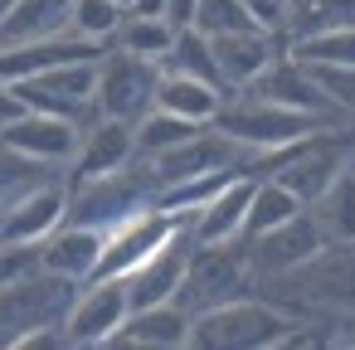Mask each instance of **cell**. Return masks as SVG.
Wrapping results in <instances>:
<instances>
[{
  "label": "cell",
  "instance_id": "9c48e42d",
  "mask_svg": "<svg viewBox=\"0 0 355 350\" xmlns=\"http://www.w3.org/2000/svg\"><path fill=\"white\" fill-rule=\"evenodd\" d=\"M64 209H69V185H59V180H35V185H25L15 200L0 204V243H25V248H35L40 238H49V234L64 224Z\"/></svg>",
  "mask_w": 355,
  "mask_h": 350
},
{
  "label": "cell",
  "instance_id": "2e32d148",
  "mask_svg": "<svg viewBox=\"0 0 355 350\" xmlns=\"http://www.w3.org/2000/svg\"><path fill=\"white\" fill-rule=\"evenodd\" d=\"M243 93L268 98V103L292 107V112H311V117H321V122H345V112H336V107L326 103V93L316 88V78L306 73V64H297L292 54H277Z\"/></svg>",
  "mask_w": 355,
  "mask_h": 350
},
{
  "label": "cell",
  "instance_id": "30bf717a",
  "mask_svg": "<svg viewBox=\"0 0 355 350\" xmlns=\"http://www.w3.org/2000/svg\"><path fill=\"white\" fill-rule=\"evenodd\" d=\"M331 132H340V127H326V132H316V137H306L302 146H297V156H287L277 170H272V180H282L302 204H311L355 156H350V141L345 137H331Z\"/></svg>",
  "mask_w": 355,
  "mask_h": 350
},
{
  "label": "cell",
  "instance_id": "d4e9b609",
  "mask_svg": "<svg viewBox=\"0 0 355 350\" xmlns=\"http://www.w3.org/2000/svg\"><path fill=\"white\" fill-rule=\"evenodd\" d=\"M161 73H185V78H200V83L229 93L224 78H219V69H214L209 40H205L195 25H190V30H175V40H171V49H166V59H161Z\"/></svg>",
  "mask_w": 355,
  "mask_h": 350
},
{
  "label": "cell",
  "instance_id": "d6a6232c",
  "mask_svg": "<svg viewBox=\"0 0 355 350\" xmlns=\"http://www.w3.org/2000/svg\"><path fill=\"white\" fill-rule=\"evenodd\" d=\"M311 282H321L326 297H340V301H355V258H311Z\"/></svg>",
  "mask_w": 355,
  "mask_h": 350
},
{
  "label": "cell",
  "instance_id": "ba28073f",
  "mask_svg": "<svg viewBox=\"0 0 355 350\" xmlns=\"http://www.w3.org/2000/svg\"><path fill=\"white\" fill-rule=\"evenodd\" d=\"M185 224V214H166V209H137V214H127V219H117L112 229H107V238H103V253H98V268H93V277H127L156 243H166L175 229ZM88 277V282H93Z\"/></svg>",
  "mask_w": 355,
  "mask_h": 350
},
{
  "label": "cell",
  "instance_id": "836d02e7",
  "mask_svg": "<svg viewBox=\"0 0 355 350\" xmlns=\"http://www.w3.org/2000/svg\"><path fill=\"white\" fill-rule=\"evenodd\" d=\"M35 170H40V161L20 156V151H10V146H0V204L15 200L25 185H35Z\"/></svg>",
  "mask_w": 355,
  "mask_h": 350
},
{
  "label": "cell",
  "instance_id": "f1b7e54d",
  "mask_svg": "<svg viewBox=\"0 0 355 350\" xmlns=\"http://www.w3.org/2000/svg\"><path fill=\"white\" fill-rule=\"evenodd\" d=\"M331 25H355V0H287V40Z\"/></svg>",
  "mask_w": 355,
  "mask_h": 350
},
{
  "label": "cell",
  "instance_id": "cb8c5ba5",
  "mask_svg": "<svg viewBox=\"0 0 355 350\" xmlns=\"http://www.w3.org/2000/svg\"><path fill=\"white\" fill-rule=\"evenodd\" d=\"M297 209H306L282 180H272V175H253V190H248V209H243V229H239V238H253V234H268V229H277L282 219H292Z\"/></svg>",
  "mask_w": 355,
  "mask_h": 350
},
{
  "label": "cell",
  "instance_id": "f546056e",
  "mask_svg": "<svg viewBox=\"0 0 355 350\" xmlns=\"http://www.w3.org/2000/svg\"><path fill=\"white\" fill-rule=\"evenodd\" d=\"M122 6H117V0H73V6H69V30L73 35H83V40H112V30L122 25Z\"/></svg>",
  "mask_w": 355,
  "mask_h": 350
},
{
  "label": "cell",
  "instance_id": "5b68a950",
  "mask_svg": "<svg viewBox=\"0 0 355 350\" xmlns=\"http://www.w3.org/2000/svg\"><path fill=\"white\" fill-rule=\"evenodd\" d=\"M243 287H248V253L239 238L234 243H190L175 301H185L190 311H205L229 297H243Z\"/></svg>",
  "mask_w": 355,
  "mask_h": 350
},
{
  "label": "cell",
  "instance_id": "d6986e66",
  "mask_svg": "<svg viewBox=\"0 0 355 350\" xmlns=\"http://www.w3.org/2000/svg\"><path fill=\"white\" fill-rule=\"evenodd\" d=\"M107 345H141V350H180L190 345V311L180 301H156V306H132L127 321Z\"/></svg>",
  "mask_w": 355,
  "mask_h": 350
},
{
  "label": "cell",
  "instance_id": "f35d334b",
  "mask_svg": "<svg viewBox=\"0 0 355 350\" xmlns=\"http://www.w3.org/2000/svg\"><path fill=\"white\" fill-rule=\"evenodd\" d=\"M117 6H122V10H132V0H117Z\"/></svg>",
  "mask_w": 355,
  "mask_h": 350
},
{
  "label": "cell",
  "instance_id": "ac0fdd59",
  "mask_svg": "<svg viewBox=\"0 0 355 350\" xmlns=\"http://www.w3.org/2000/svg\"><path fill=\"white\" fill-rule=\"evenodd\" d=\"M103 238H107V229H98V224H59L49 238L35 243V258H40V268L54 272V277L88 282L93 268H98Z\"/></svg>",
  "mask_w": 355,
  "mask_h": 350
},
{
  "label": "cell",
  "instance_id": "ab89813d",
  "mask_svg": "<svg viewBox=\"0 0 355 350\" xmlns=\"http://www.w3.org/2000/svg\"><path fill=\"white\" fill-rule=\"evenodd\" d=\"M350 170H355V161H350Z\"/></svg>",
  "mask_w": 355,
  "mask_h": 350
},
{
  "label": "cell",
  "instance_id": "8992f818",
  "mask_svg": "<svg viewBox=\"0 0 355 350\" xmlns=\"http://www.w3.org/2000/svg\"><path fill=\"white\" fill-rule=\"evenodd\" d=\"M93 83H98V59H73V64H54L35 78H20L10 83L20 93V103L30 112H49V117H69V122H83V117H98L93 107Z\"/></svg>",
  "mask_w": 355,
  "mask_h": 350
},
{
  "label": "cell",
  "instance_id": "7c38bea8",
  "mask_svg": "<svg viewBox=\"0 0 355 350\" xmlns=\"http://www.w3.org/2000/svg\"><path fill=\"white\" fill-rule=\"evenodd\" d=\"M127 311H132V301H127L122 277H93V287L83 297H73L64 311V340L69 345H107L117 335V326L127 321Z\"/></svg>",
  "mask_w": 355,
  "mask_h": 350
},
{
  "label": "cell",
  "instance_id": "7a4b0ae2",
  "mask_svg": "<svg viewBox=\"0 0 355 350\" xmlns=\"http://www.w3.org/2000/svg\"><path fill=\"white\" fill-rule=\"evenodd\" d=\"M214 127H219L224 137H234V141L253 156V151H277V146L306 141V137H316V132H326V127H340V122H321V117H311V112H292V107H277V103H268V98L243 93V98H224V103H219Z\"/></svg>",
  "mask_w": 355,
  "mask_h": 350
},
{
  "label": "cell",
  "instance_id": "603a6c76",
  "mask_svg": "<svg viewBox=\"0 0 355 350\" xmlns=\"http://www.w3.org/2000/svg\"><path fill=\"white\" fill-rule=\"evenodd\" d=\"M224 98H229V93H219V88L200 83V78L161 73V83H156V103H151V107H166V112L190 117V122H214V112H219Z\"/></svg>",
  "mask_w": 355,
  "mask_h": 350
},
{
  "label": "cell",
  "instance_id": "7402d4cb",
  "mask_svg": "<svg viewBox=\"0 0 355 350\" xmlns=\"http://www.w3.org/2000/svg\"><path fill=\"white\" fill-rule=\"evenodd\" d=\"M311 224L321 229L326 243H355V170L345 166L311 204H306Z\"/></svg>",
  "mask_w": 355,
  "mask_h": 350
},
{
  "label": "cell",
  "instance_id": "484cf974",
  "mask_svg": "<svg viewBox=\"0 0 355 350\" xmlns=\"http://www.w3.org/2000/svg\"><path fill=\"white\" fill-rule=\"evenodd\" d=\"M287 54L297 64H336V69H355V25H331V30H311L297 35L287 44Z\"/></svg>",
  "mask_w": 355,
  "mask_h": 350
},
{
  "label": "cell",
  "instance_id": "ffe728a7",
  "mask_svg": "<svg viewBox=\"0 0 355 350\" xmlns=\"http://www.w3.org/2000/svg\"><path fill=\"white\" fill-rule=\"evenodd\" d=\"M248 190H253V175H234L214 200H205V204L190 214V238H195V243H234L239 229H243Z\"/></svg>",
  "mask_w": 355,
  "mask_h": 350
},
{
  "label": "cell",
  "instance_id": "277c9868",
  "mask_svg": "<svg viewBox=\"0 0 355 350\" xmlns=\"http://www.w3.org/2000/svg\"><path fill=\"white\" fill-rule=\"evenodd\" d=\"M156 83H161V64L137 59V54H127V49H103V54H98L93 107H98V117L137 122V117L156 103Z\"/></svg>",
  "mask_w": 355,
  "mask_h": 350
},
{
  "label": "cell",
  "instance_id": "e0dca14e",
  "mask_svg": "<svg viewBox=\"0 0 355 350\" xmlns=\"http://www.w3.org/2000/svg\"><path fill=\"white\" fill-rule=\"evenodd\" d=\"M137 161V137H132V122H117V117H93V127L78 137V151H73V185L78 180H98V175H112L122 166Z\"/></svg>",
  "mask_w": 355,
  "mask_h": 350
},
{
  "label": "cell",
  "instance_id": "83f0119b",
  "mask_svg": "<svg viewBox=\"0 0 355 350\" xmlns=\"http://www.w3.org/2000/svg\"><path fill=\"white\" fill-rule=\"evenodd\" d=\"M200 127H209V122H190V117H175V112H166V107H146V112L132 122L137 156H156V151H166V146H175V141L195 137Z\"/></svg>",
  "mask_w": 355,
  "mask_h": 350
},
{
  "label": "cell",
  "instance_id": "3957f363",
  "mask_svg": "<svg viewBox=\"0 0 355 350\" xmlns=\"http://www.w3.org/2000/svg\"><path fill=\"white\" fill-rule=\"evenodd\" d=\"M151 204H156V175H151V170H137V166H122V170H112V175L69 185L64 224H98V229H112L117 219H127V214H137V209H151Z\"/></svg>",
  "mask_w": 355,
  "mask_h": 350
},
{
  "label": "cell",
  "instance_id": "9a60e30c",
  "mask_svg": "<svg viewBox=\"0 0 355 350\" xmlns=\"http://www.w3.org/2000/svg\"><path fill=\"white\" fill-rule=\"evenodd\" d=\"M209 40V54H214V69L224 78L229 93L248 88L277 54H287V35H268V30H239V35H205Z\"/></svg>",
  "mask_w": 355,
  "mask_h": 350
},
{
  "label": "cell",
  "instance_id": "8fae6325",
  "mask_svg": "<svg viewBox=\"0 0 355 350\" xmlns=\"http://www.w3.org/2000/svg\"><path fill=\"white\" fill-rule=\"evenodd\" d=\"M243 253H248V268H263V272H297L306 268L316 253H326L331 243L321 238V229L311 224L306 209H297L292 219H282L277 229L268 234H253V238H239Z\"/></svg>",
  "mask_w": 355,
  "mask_h": 350
},
{
  "label": "cell",
  "instance_id": "d590c367",
  "mask_svg": "<svg viewBox=\"0 0 355 350\" xmlns=\"http://www.w3.org/2000/svg\"><path fill=\"white\" fill-rule=\"evenodd\" d=\"M161 20H166L171 30H190V20H195V0H161Z\"/></svg>",
  "mask_w": 355,
  "mask_h": 350
},
{
  "label": "cell",
  "instance_id": "1f68e13d",
  "mask_svg": "<svg viewBox=\"0 0 355 350\" xmlns=\"http://www.w3.org/2000/svg\"><path fill=\"white\" fill-rule=\"evenodd\" d=\"M306 73L316 78V88L326 93V103L345 117H355V69H336V64H306Z\"/></svg>",
  "mask_w": 355,
  "mask_h": 350
},
{
  "label": "cell",
  "instance_id": "4fadbf2b",
  "mask_svg": "<svg viewBox=\"0 0 355 350\" xmlns=\"http://www.w3.org/2000/svg\"><path fill=\"white\" fill-rule=\"evenodd\" d=\"M190 219L166 238V243H156L127 277H122V287H127V301L132 306H156V301H175V292H180V277H185V258H190Z\"/></svg>",
  "mask_w": 355,
  "mask_h": 350
},
{
  "label": "cell",
  "instance_id": "8d00e7d4",
  "mask_svg": "<svg viewBox=\"0 0 355 350\" xmlns=\"http://www.w3.org/2000/svg\"><path fill=\"white\" fill-rule=\"evenodd\" d=\"M25 112V103H20V93L10 88V83H0V127H6V122H15Z\"/></svg>",
  "mask_w": 355,
  "mask_h": 350
},
{
  "label": "cell",
  "instance_id": "4dcf8cb0",
  "mask_svg": "<svg viewBox=\"0 0 355 350\" xmlns=\"http://www.w3.org/2000/svg\"><path fill=\"white\" fill-rule=\"evenodd\" d=\"M200 35H239V30H258L253 15L243 10V0H195V20Z\"/></svg>",
  "mask_w": 355,
  "mask_h": 350
},
{
  "label": "cell",
  "instance_id": "44dd1931",
  "mask_svg": "<svg viewBox=\"0 0 355 350\" xmlns=\"http://www.w3.org/2000/svg\"><path fill=\"white\" fill-rule=\"evenodd\" d=\"M69 6L73 0H15L6 10V20H0V49L69 30Z\"/></svg>",
  "mask_w": 355,
  "mask_h": 350
},
{
  "label": "cell",
  "instance_id": "52a82bcc",
  "mask_svg": "<svg viewBox=\"0 0 355 350\" xmlns=\"http://www.w3.org/2000/svg\"><path fill=\"white\" fill-rule=\"evenodd\" d=\"M146 161H151L146 170L156 175V190H161V185L190 180V175H209V170H239V175H243L248 151L209 122V127H200L195 137H185V141H175V146H166V151H156V156H146Z\"/></svg>",
  "mask_w": 355,
  "mask_h": 350
},
{
  "label": "cell",
  "instance_id": "e575fe53",
  "mask_svg": "<svg viewBox=\"0 0 355 350\" xmlns=\"http://www.w3.org/2000/svg\"><path fill=\"white\" fill-rule=\"evenodd\" d=\"M243 10L253 15L258 30H268V35H287V0H243Z\"/></svg>",
  "mask_w": 355,
  "mask_h": 350
},
{
  "label": "cell",
  "instance_id": "6da1fadb",
  "mask_svg": "<svg viewBox=\"0 0 355 350\" xmlns=\"http://www.w3.org/2000/svg\"><path fill=\"white\" fill-rule=\"evenodd\" d=\"M292 326L297 321L282 316L268 301L229 297V301L190 316V345H205V350H272V345H282V335Z\"/></svg>",
  "mask_w": 355,
  "mask_h": 350
},
{
  "label": "cell",
  "instance_id": "4316f807",
  "mask_svg": "<svg viewBox=\"0 0 355 350\" xmlns=\"http://www.w3.org/2000/svg\"><path fill=\"white\" fill-rule=\"evenodd\" d=\"M171 40H175V30H171L161 15H132V10H127L122 25L112 30V44H117V49H127V54H137V59H151V64L166 59Z\"/></svg>",
  "mask_w": 355,
  "mask_h": 350
},
{
  "label": "cell",
  "instance_id": "5bb4252c",
  "mask_svg": "<svg viewBox=\"0 0 355 350\" xmlns=\"http://www.w3.org/2000/svg\"><path fill=\"white\" fill-rule=\"evenodd\" d=\"M78 137H83L78 122L49 117V112H30V107L15 122L0 127V146H10V151H20V156H30L40 166H69L73 151H78Z\"/></svg>",
  "mask_w": 355,
  "mask_h": 350
},
{
  "label": "cell",
  "instance_id": "74e56055",
  "mask_svg": "<svg viewBox=\"0 0 355 350\" xmlns=\"http://www.w3.org/2000/svg\"><path fill=\"white\" fill-rule=\"evenodd\" d=\"M10 6H15V0H0V20H6V10H10Z\"/></svg>",
  "mask_w": 355,
  "mask_h": 350
}]
</instances>
